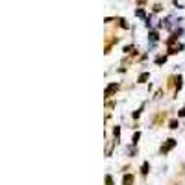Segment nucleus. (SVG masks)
Returning a JSON list of instances; mask_svg holds the SVG:
<instances>
[{"label": "nucleus", "mask_w": 185, "mask_h": 185, "mask_svg": "<svg viewBox=\"0 0 185 185\" xmlns=\"http://www.w3.org/2000/svg\"><path fill=\"white\" fill-rule=\"evenodd\" d=\"M115 89H117V85H111V87H109V89H107V94H111V93L115 91Z\"/></svg>", "instance_id": "f257e3e1"}]
</instances>
